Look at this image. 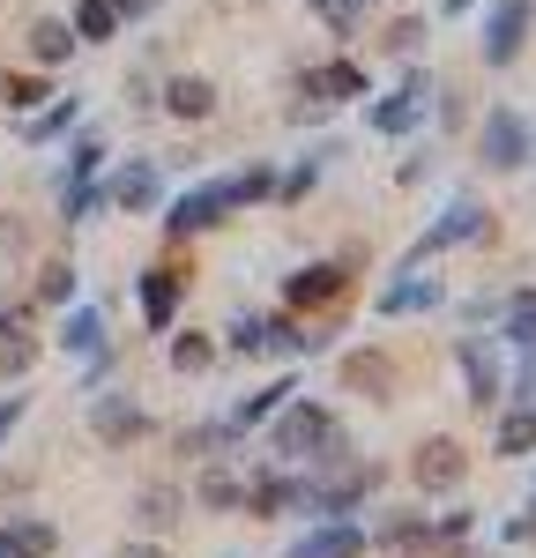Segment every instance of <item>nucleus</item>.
I'll return each instance as SVG.
<instances>
[{
	"label": "nucleus",
	"mask_w": 536,
	"mask_h": 558,
	"mask_svg": "<svg viewBox=\"0 0 536 558\" xmlns=\"http://www.w3.org/2000/svg\"><path fill=\"white\" fill-rule=\"evenodd\" d=\"M134 291H142V320L165 336V328H172V313H179V299H186V268L157 260V268H142V276H134Z\"/></svg>",
	"instance_id": "obj_6"
},
{
	"label": "nucleus",
	"mask_w": 536,
	"mask_h": 558,
	"mask_svg": "<svg viewBox=\"0 0 536 558\" xmlns=\"http://www.w3.org/2000/svg\"><path fill=\"white\" fill-rule=\"evenodd\" d=\"M477 149H485L491 172H514V165H529V120L522 112H485V134H477Z\"/></svg>",
	"instance_id": "obj_4"
},
{
	"label": "nucleus",
	"mask_w": 536,
	"mask_h": 558,
	"mask_svg": "<svg viewBox=\"0 0 536 558\" xmlns=\"http://www.w3.org/2000/svg\"><path fill=\"white\" fill-rule=\"evenodd\" d=\"M75 112H83L75 97H68V105H52V112H38V120H31V142H52V134H68V128H75Z\"/></svg>",
	"instance_id": "obj_34"
},
{
	"label": "nucleus",
	"mask_w": 536,
	"mask_h": 558,
	"mask_svg": "<svg viewBox=\"0 0 536 558\" xmlns=\"http://www.w3.org/2000/svg\"><path fill=\"white\" fill-rule=\"evenodd\" d=\"M0 536H8V558H52L60 551V529L52 521H8Z\"/></svg>",
	"instance_id": "obj_22"
},
{
	"label": "nucleus",
	"mask_w": 536,
	"mask_h": 558,
	"mask_svg": "<svg viewBox=\"0 0 536 558\" xmlns=\"http://www.w3.org/2000/svg\"><path fill=\"white\" fill-rule=\"evenodd\" d=\"M194 499H202L209 514H239V499H246V484H239L231 470H209L202 484H194Z\"/></svg>",
	"instance_id": "obj_25"
},
{
	"label": "nucleus",
	"mask_w": 536,
	"mask_h": 558,
	"mask_svg": "<svg viewBox=\"0 0 536 558\" xmlns=\"http://www.w3.org/2000/svg\"><path fill=\"white\" fill-rule=\"evenodd\" d=\"M529 499H536V484H529Z\"/></svg>",
	"instance_id": "obj_43"
},
{
	"label": "nucleus",
	"mask_w": 536,
	"mask_h": 558,
	"mask_svg": "<svg viewBox=\"0 0 536 558\" xmlns=\"http://www.w3.org/2000/svg\"><path fill=\"white\" fill-rule=\"evenodd\" d=\"M268 447H276V462H306V470L313 462H336L343 454V417L320 410V402H283Z\"/></svg>",
	"instance_id": "obj_1"
},
{
	"label": "nucleus",
	"mask_w": 536,
	"mask_h": 558,
	"mask_svg": "<svg viewBox=\"0 0 536 558\" xmlns=\"http://www.w3.org/2000/svg\"><path fill=\"white\" fill-rule=\"evenodd\" d=\"M306 105H343V97H365V68L357 60H328V68H313L306 83H299Z\"/></svg>",
	"instance_id": "obj_15"
},
{
	"label": "nucleus",
	"mask_w": 536,
	"mask_h": 558,
	"mask_svg": "<svg viewBox=\"0 0 536 558\" xmlns=\"http://www.w3.org/2000/svg\"><path fill=\"white\" fill-rule=\"evenodd\" d=\"M0 558H8V536H0Z\"/></svg>",
	"instance_id": "obj_42"
},
{
	"label": "nucleus",
	"mask_w": 536,
	"mask_h": 558,
	"mask_svg": "<svg viewBox=\"0 0 536 558\" xmlns=\"http://www.w3.org/2000/svg\"><path fill=\"white\" fill-rule=\"evenodd\" d=\"M313 350H320V336H306V320H299V313L261 320V357H313Z\"/></svg>",
	"instance_id": "obj_20"
},
{
	"label": "nucleus",
	"mask_w": 536,
	"mask_h": 558,
	"mask_svg": "<svg viewBox=\"0 0 536 558\" xmlns=\"http://www.w3.org/2000/svg\"><path fill=\"white\" fill-rule=\"evenodd\" d=\"M343 291H351V268H343V260H313V268H299V276L283 283L291 313H320V305H336Z\"/></svg>",
	"instance_id": "obj_8"
},
{
	"label": "nucleus",
	"mask_w": 536,
	"mask_h": 558,
	"mask_svg": "<svg viewBox=\"0 0 536 558\" xmlns=\"http://www.w3.org/2000/svg\"><path fill=\"white\" fill-rule=\"evenodd\" d=\"M433 305H447V291L433 283V276H402V283L380 291V313H388V320H402V313H433Z\"/></svg>",
	"instance_id": "obj_19"
},
{
	"label": "nucleus",
	"mask_w": 536,
	"mask_h": 558,
	"mask_svg": "<svg viewBox=\"0 0 536 558\" xmlns=\"http://www.w3.org/2000/svg\"><path fill=\"white\" fill-rule=\"evenodd\" d=\"M343 387L365 395V402H395L402 373H395V357H388V350H351V357H343Z\"/></svg>",
	"instance_id": "obj_11"
},
{
	"label": "nucleus",
	"mask_w": 536,
	"mask_h": 558,
	"mask_svg": "<svg viewBox=\"0 0 536 558\" xmlns=\"http://www.w3.org/2000/svg\"><path fill=\"white\" fill-rule=\"evenodd\" d=\"M485 231H491V216L477 209V202H447V216L433 223V231H425V239H417V246H410V268H417L425 254H447V246H462V239H485Z\"/></svg>",
	"instance_id": "obj_9"
},
{
	"label": "nucleus",
	"mask_w": 536,
	"mask_h": 558,
	"mask_svg": "<svg viewBox=\"0 0 536 558\" xmlns=\"http://www.w3.org/2000/svg\"><path fill=\"white\" fill-rule=\"evenodd\" d=\"M223 350H231V357H261V313H231Z\"/></svg>",
	"instance_id": "obj_28"
},
{
	"label": "nucleus",
	"mask_w": 536,
	"mask_h": 558,
	"mask_svg": "<svg viewBox=\"0 0 536 558\" xmlns=\"http://www.w3.org/2000/svg\"><path fill=\"white\" fill-rule=\"evenodd\" d=\"M522 38H529V0H499L485 23V68H514Z\"/></svg>",
	"instance_id": "obj_10"
},
{
	"label": "nucleus",
	"mask_w": 536,
	"mask_h": 558,
	"mask_svg": "<svg viewBox=\"0 0 536 558\" xmlns=\"http://www.w3.org/2000/svg\"><path fill=\"white\" fill-rule=\"evenodd\" d=\"M23 410H31V395H8V402H0V447H8V432L23 425Z\"/></svg>",
	"instance_id": "obj_37"
},
{
	"label": "nucleus",
	"mask_w": 536,
	"mask_h": 558,
	"mask_svg": "<svg viewBox=\"0 0 536 558\" xmlns=\"http://www.w3.org/2000/svg\"><path fill=\"white\" fill-rule=\"evenodd\" d=\"M165 105H172L179 120H209V112H217V89L202 83V75H179V83H172V97H165Z\"/></svg>",
	"instance_id": "obj_24"
},
{
	"label": "nucleus",
	"mask_w": 536,
	"mask_h": 558,
	"mask_svg": "<svg viewBox=\"0 0 536 558\" xmlns=\"http://www.w3.org/2000/svg\"><path fill=\"white\" fill-rule=\"evenodd\" d=\"M514 402H536V350H522V373H514Z\"/></svg>",
	"instance_id": "obj_38"
},
{
	"label": "nucleus",
	"mask_w": 536,
	"mask_h": 558,
	"mask_svg": "<svg viewBox=\"0 0 536 558\" xmlns=\"http://www.w3.org/2000/svg\"><path fill=\"white\" fill-rule=\"evenodd\" d=\"M499 336L514 350H536V291H514L507 299V320H499Z\"/></svg>",
	"instance_id": "obj_23"
},
{
	"label": "nucleus",
	"mask_w": 536,
	"mask_h": 558,
	"mask_svg": "<svg viewBox=\"0 0 536 558\" xmlns=\"http://www.w3.org/2000/svg\"><path fill=\"white\" fill-rule=\"evenodd\" d=\"M209 365H217V343L209 336H194V328L172 336V373H209Z\"/></svg>",
	"instance_id": "obj_27"
},
{
	"label": "nucleus",
	"mask_w": 536,
	"mask_h": 558,
	"mask_svg": "<svg viewBox=\"0 0 536 558\" xmlns=\"http://www.w3.org/2000/svg\"><path fill=\"white\" fill-rule=\"evenodd\" d=\"M440 558H477V551H470V544H462V536H447V551Z\"/></svg>",
	"instance_id": "obj_41"
},
{
	"label": "nucleus",
	"mask_w": 536,
	"mask_h": 558,
	"mask_svg": "<svg viewBox=\"0 0 536 558\" xmlns=\"http://www.w3.org/2000/svg\"><path fill=\"white\" fill-rule=\"evenodd\" d=\"M246 514H261V521H276V514H299V476L291 470H261L254 484H246V499H239Z\"/></svg>",
	"instance_id": "obj_16"
},
{
	"label": "nucleus",
	"mask_w": 536,
	"mask_h": 558,
	"mask_svg": "<svg viewBox=\"0 0 536 558\" xmlns=\"http://www.w3.org/2000/svg\"><path fill=\"white\" fill-rule=\"evenodd\" d=\"M410 476H417V492H462V476H470V447L462 439H447V432H433V439H417V454H410Z\"/></svg>",
	"instance_id": "obj_3"
},
{
	"label": "nucleus",
	"mask_w": 536,
	"mask_h": 558,
	"mask_svg": "<svg viewBox=\"0 0 536 558\" xmlns=\"http://www.w3.org/2000/svg\"><path fill=\"white\" fill-rule=\"evenodd\" d=\"M134 514L149 521V529H172L179 521V484H149V492L134 499Z\"/></svg>",
	"instance_id": "obj_26"
},
{
	"label": "nucleus",
	"mask_w": 536,
	"mask_h": 558,
	"mask_svg": "<svg viewBox=\"0 0 536 558\" xmlns=\"http://www.w3.org/2000/svg\"><path fill=\"white\" fill-rule=\"evenodd\" d=\"M38 299H45V305H75V268H68V260H52V268H45Z\"/></svg>",
	"instance_id": "obj_33"
},
{
	"label": "nucleus",
	"mask_w": 536,
	"mask_h": 558,
	"mask_svg": "<svg viewBox=\"0 0 536 558\" xmlns=\"http://www.w3.org/2000/svg\"><path fill=\"white\" fill-rule=\"evenodd\" d=\"M89 432H97L105 447H134V439L149 432V410H142L134 395H89Z\"/></svg>",
	"instance_id": "obj_5"
},
{
	"label": "nucleus",
	"mask_w": 536,
	"mask_h": 558,
	"mask_svg": "<svg viewBox=\"0 0 536 558\" xmlns=\"http://www.w3.org/2000/svg\"><path fill=\"white\" fill-rule=\"evenodd\" d=\"M425 105H433V75H410L395 97L373 105V128H380V134H410L417 120H425Z\"/></svg>",
	"instance_id": "obj_14"
},
{
	"label": "nucleus",
	"mask_w": 536,
	"mask_h": 558,
	"mask_svg": "<svg viewBox=\"0 0 536 558\" xmlns=\"http://www.w3.org/2000/svg\"><path fill=\"white\" fill-rule=\"evenodd\" d=\"M112 31H120L112 0H83V15H75V38H112Z\"/></svg>",
	"instance_id": "obj_31"
},
{
	"label": "nucleus",
	"mask_w": 536,
	"mask_h": 558,
	"mask_svg": "<svg viewBox=\"0 0 536 558\" xmlns=\"http://www.w3.org/2000/svg\"><path fill=\"white\" fill-rule=\"evenodd\" d=\"M454 357H462V380H470V410H491V402L507 395V365H499V350L477 343V336H462Z\"/></svg>",
	"instance_id": "obj_7"
},
{
	"label": "nucleus",
	"mask_w": 536,
	"mask_h": 558,
	"mask_svg": "<svg viewBox=\"0 0 536 558\" xmlns=\"http://www.w3.org/2000/svg\"><path fill=\"white\" fill-rule=\"evenodd\" d=\"M68 45H75V31H68V23H38V31H31V52H38L45 68H52V60H60Z\"/></svg>",
	"instance_id": "obj_32"
},
{
	"label": "nucleus",
	"mask_w": 536,
	"mask_h": 558,
	"mask_svg": "<svg viewBox=\"0 0 536 558\" xmlns=\"http://www.w3.org/2000/svg\"><path fill=\"white\" fill-rule=\"evenodd\" d=\"M157 194H165V172H157L149 157H127V165L112 172V186H105V202H112V209H127V216L157 209Z\"/></svg>",
	"instance_id": "obj_12"
},
{
	"label": "nucleus",
	"mask_w": 536,
	"mask_h": 558,
	"mask_svg": "<svg viewBox=\"0 0 536 558\" xmlns=\"http://www.w3.org/2000/svg\"><path fill=\"white\" fill-rule=\"evenodd\" d=\"M120 558H165V544H120Z\"/></svg>",
	"instance_id": "obj_40"
},
{
	"label": "nucleus",
	"mask_w": 536,
	"mask_h": 558,
	"mask_svg": "<svg viewBox=\"0 0 536 558\" xmlns=\"http://www.w3.org/2000/svg\"><path fill=\"white\" fill-rule=\"evenodd\" d=\"M8 336H23V305H8V313H0V343H8Z\"/></svg>",
	"instance_id": "obj_39"
},
{
	"label": "nucleus",
	"mask_w": 536,
	"mask_h": 558,
	"mask_svg": "<svg viewBox=\"0 0 536 558\" xmlns=\"http://www.w3.org/2000/svg\"><path fill=\"white\" fill-rule=\"evenodd\" d=\"M0 97H8L15 112H31V105L45 97V83H38V75H0Z\"/></svg>",
	"instance_id": "obj_35"
},
{
	"label": "nucleus",
	"mask_w": 536,
	"mask_h": 558,
	"mask_svg": "<svg viewBox=\"0 0 536 558\" xmlns=\"http://www.w3.org/2000/svg\"><path fill=\"white\" fill-rule=\"evenodd\" d=\"M283 558H365V529H357L351 514H343V521H313Z\"/></svg>",
	"instance_id": "obj_13"
},
{
	"label": "nucleus",
	"mask_w": 536,
	"mask_h": 558,
	"mask_svg": "<svg viewBox=\"0 0 536 558\" xmlns=\"http://www.w3.org/2000/svg\"><path fill=\"white\" fill-rule=\"evenodd\" d=\"M491 454H507V462H529V454H536V402H514V410L499 417Z\"/></svg>",
	"instance_id": "obj_18"
},
{
	"label": "nucleus",
	"mask_w": 536,
	"mask_h": 558,
	"mask_svg": "<svg viewBox=\"0 0 536 558\" xmlns=\"http://www.w3.org/2000/svg\"><path fill=\"white\" fill-rule=\"evenodd\" d=\"M60 350H68V357H97V350H112L105 313H97V305H68V320H60Z\"/></svg>",
	"instance_id": "obj_17"
},
{
	"label": "nucleus",
	"mask_w": 536,
	"mask_h": 558,
	"mask_svg": "<svg viewBox=\"0 0 536 558\" xmlns=\"http://www.w3.org/2000/svg\"><path fill=\"white\" fill-rule=\"evenodd\" d=\"M499 536H507V544H536V499H529V514H514Z\"/></svg>",
	"instance_id": "obj_36"
},
{
	"label": "nucleus",
	"mask_w": 536,
	"mask_h": 558,
	"mask_svg": "<svg viewBox=\"0 0 536 558\" xmlns=\"http://www.w3.org/2000/svg\"><path fill=\"white\" fill-rule=\"evenodd\" d=\"M223 439H239L223 417H217V425H186V432H179V454H217Z\"/></svg>",
	"instance_id": "obj_30"
},
{
	"label": "nucleus",
	"mask_w": 536,
	"mask_h": 558,
	"mask_svg": "<svg viewBox=\"0 0 536 558\" xmlns=\"http://www.w3.org/2000/svg\"><path fill=\"white\" fill-rule=\"evenodd\" d=\"M31 365H38V343H31V336H8V343H0V387L23 380Z\"/></svg>",
	"instance_id": "obj_29"
},
{
	"label": "nucleus",
	"mask_w": 536,
	"mask_h": 558,
	"mask_svg": "<svg viewBox=\"0 0 536 558\" xmlns=\"http://www.w3.org/2000/svg\"><path fill=\"white\" fill-rule=\"evenodd\" d=\"M357 8H365V0H357Z\"/></svg>",
	"instance_id": "obj_44"
},
{
	"label": "nucleus",
	"mask_w": 536,
	"mask_h": 558,
	"mask_svg": "<svg viewBox=\"0 0 536 558\" xmlns=\"http://www.w3.org/2000/svg\"><path fill=\"white\" fill-rule=\"evenodd\" d=\"M231 209H239V186H231V179H202V186H186L172 202L165 231H172V239H194V231H217Z\"/></svg>",
	"instance_id": "obj_2"
},
{
	"label": "nucleus",
	"mask_w": 536,
	"mask_h": 558,
	"mask_svg": "<svg viewBox=\"0 0 536 558\" xmlns=\"http://www.w3.org/2000/svg\"><path fill=\"white\" fill-rule=\"evenodd\" d=\"M291 395H299V387H291V380H268L261 395H246V402H239V410H231L223 425H231V432H254V425H268V417H276V410H283Z\"/></svg>",
	"instance_id": "obj_21"
}]
</instances>
